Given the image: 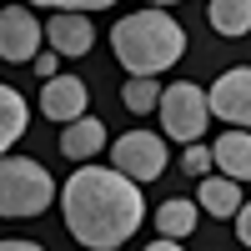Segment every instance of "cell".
I'll use <instances>...</instances> for the list:
<instances>
[{"label":"cell","instance_id":"cell-11","mask_svg":"<svg viewBox=\"0 0 251 251\" xmlns=\"http://www.w3.org/2000/svg\"><path fill=\"white\" fill-rule=\"evenodd\" d=\"M100 146H106V126H100L96 116H80V121H71L66 131H60V156H66V161L86 166Z\"/></svg>","mask_w":251,"mask_h":251},{"label":"cell","instance_id":"cell-5","mask_svg":"<svg viewBox=\"0 0 251 251\" xmlns=\"http://www.w3.org/2000/svg\"><path fill=\"white\" fill-rule=\"evenodd\" d=\"M111 166L126 181H136V186L141 181H156L166 171V136H156V131H126V136H116Z\"/></svg>","mask_w":251,"mask_h":251},{"label":"cell","instance_id":"cell-16","mask_svg":"<svg viewBox=\"0 0 251 251\" xmlns=\"http://www.w3.org/2000/svg\"><path fill=\"white\" fill-rule=\"evenodd\" d=\"M121 100H126V111H131V116L156 111V106H161V86H156V75H131V80L121 86Z\"/></svg>","mask_w":251,"mask_h":251},{"label":"cell","instance_id":"cell-6","mask_svg":"<svg viewBox=\"0 0 251 251\" xmlns=\"http://www.w3.org/2000/svg\"><path fill=\"white\" fill-rule=\"evenodd\" d=\"M206 111L221 116L226 126H236V131H251V66L216 75V86L206 91Z\"/></svg>","mask_w":251,"mask_h":251},{"label":"cell","instance_id":"cell-1","mask_svg":"<svg viewBox=\"0 0 251 251\" xmlns=\"http://www.w3.org/2000/svg\"><path fill=\"white\" fill-rule=\"evenodd\" d=\"M55 196H60V211H66V231L86 251H116L146 221L141 186L111 171V166H80Z\"/></svg>","mask_w":251,"mask_h":251},{"label":"cell","instance_id":"cell-23","mask_svg":"<svg viewBox=\"0 0 251 251\" xmlns=\"http://www.w3.org/2000/svg\"><path fill=\"white\" fill-rule=\"evenodd\" d=\"M146 5H176V0H146Z\"/></svg>","mask_w":251,"mask_h":251},{"label":"cell","instance_id":"cell-18","mask_svg":"<svg viewBox=\"0 0 251 251\" xmlns=\"http://www.w3.org/2000/svg\"><path fill=\"white\" fill-rule=\"evenodd\" d=\"M181 171H186V176H206V171H211V146L191 141V146H186V156H181Z\"/></svg>","mask_w":251,"mask_h":251},{"label":"cell","instance_id":"cell-10","mask_svg":"<svg viewBox=\"0 0 251 251\" xmlns=\"http://www.w3.org/2000/svg\"><path fill=\"white\" fill-rule=\"evenodd\" d=\"M211 166L226 176V181H251V131H226L216 146H211Z\"/></svg>","mask_w":251,"mask_h":251},{"label":"cell","instance_id":"cell-19","mask_svg":"<svg viewBox=\"0 0 251 251\" xmlns=\"http://www.w3.org/2000/svg\"><path fill=\"white\" fill-rule=\"evenodd\" d=\"M35 75H40V80L60 75V55H55V50H40V55H35Z\"/></svg>","mask_w":251,"mask_h":251},{"label":"cell","instance_id":"cell-12","mask_svg":"<svg viewBox=\"0 0 251 251\" xmlns=\"http://www.w3.org/2000/svg\"><path fill=\"white\" fill-rule=\"evenodd\" d=\"M196 211L231 221V216L241 211V186H236V181H226V176H201V191H196Z\"/></svg>","mask_w":251,"mask_h":251},{"label":"cell","instance_id":"cell-15","mask_svg":"<svg viewBox=\"0 0 251 251\" xmlns=\"http://www.w3.org/2000/svg\"><path fill=\"white\" fill-rule=\"evenodd\" d=\"M206 15L216 35H251V0H211Z\"/></svg>","mask_w":251,"mask_h":251},{"label":"cell","instance_id":"cell-7","mask_svg":"<svg viewBox=\"0 0 251 251\" xmlns=\"http://www.w3.org/2000/svg\"><path fill=\"white\" fill-rule=\"evenodd\" d=\"M40 40H46V30H40V20H35L25 5L0 10V60H15V66H25V60L40 55Z\"/></svg>","mask_w":251,"mask_h":251},{"label":"cell","instance_id":"cell-20","mask_svg":"<svg viewBox=\"0 0 251 251\" xmlns=\"http://www.w3.org/2000/svg\"><path fill=\"white\" fill-rule=\"evenodd\" d=\"M236 236L241 246H251V201H241V211H236Z\"/></svg>","mask_w":251,"mask_h":251},{"label":"cell","instance_id":"cell-13","mask_svg":"<svg viewBox=\"0 0 251 251\" xmlns=\"http://www.w3.org/2000/svg\"><path fill=\"white\" fill-rule=\"evenodd\" d=\"M25 121H30L25 96H20L15 86H5V80H0V156H10V146L25 136Z\"/></svg>","mask_w":251,"mask_h":251},{"label":"cell","instance_id":"cell-8","mask_svg":"<svg viewBox=\"0 0 251 251\" xmlns=\"http://www.w3.org/2000/svg\"><path fill=\"white\" fill-rule=\"evenodd\" d=\"M86 100H91L86 80H75V75H50V80H46V91H40V116H50V121H60V126H71V121L86 116Z\"/></svg>","mask_w":251,"mask_h":251},{"label":"cell","instance_id":"cell-9","mask_svg":"<svg viewBox=\"0 0 251 251\" xmlns=\"http://www.w3.org/2000/svg\"><path fill=\"white\" fill-rule=\"evenodd\" d=\"M40 30H46L50 50H55L60 60H71V55H91V46H96V25H91V15H50Z\"/></svg>","mask_w":251,"mask_h":251},{"label":"cell","instance_id":"cell-21","mask_svg":"<svg viewBox=\"0 0 251 251\" xmlns=\"http://www.w3.org/2000/svg\"><path fill=\"white\" fill-rule=\"evenodd\" d=\"M0 251H46L40 241H0Z\"/></svg>","mask_w":251,"mask_h":251},{"label":"cell","instance_id":"cell-4","mask_svg":"<svg viewBox=\"0 0 251 251\" xmlns=\"http://www.w3.org/2000/svg\"><path fill=\"white\" fill-rule=\"evenodd\" d=\"M161 136L171 141H201L206 136V121H211V111H206V91L196 86V80H176V86H161Z\"/></svg>","mask_w":251,"mask_h":251},{"label":"cell","instance_id":"cell-17","mask_svg":"<svg viewBox=\"0 0 251 251\" xmlns=\"http://www.w3.org/2000/svg\"><path fill=\"white\" fill-rule=\"evenodd\" d=\"M25 5H46V10H55V15H86V10L116 5V0H25Z\"/></svg>","mask_w":251,"mask_h":251},{"label":"cell","instance_id":"cell-22","mask_svg":"<svg viewBox=\"0 0 251 251\" xmlns=\"http://www.w3.org/2000/svg\"><path fill=\"white\" fill-rule=\"evenodd\" d=\"M146 251H181V246H176V241H166V236H161V241H151V246H146Z\"/></svg>","mask_w":251,"mask_h":251},{"label":"cell","instance_id":"cell-14","mask_svg":"<svg viewBox=\"0 0 251 251\" xmlns=\"http://www.w3.org/2000/svg\"><path fill=\"white\" fill-rule=\"evenodd\" d=\"M196 206L191 201H181V196H171V201H161L156 206V226H161V236L166 241H181V236H191L196 231Z\"/></svg>","mask_w":251,"mask_h":251},{"label":"cell","instance_id":"cell-3","mask_svg":"<svg viewBox=\"0 0 251 251\" xmlns=\"http://www.w3.org/2000/svg\"><path fill=\"white\" fill-rule=\"evenodd\" d=\"M55 201V181L30 156H0V216H40Z\"/></svg>","mask_w":251,"mask_h":251},{"label":"cell","instance_id":"cell-2","mask_svg":"<svg viewBox=\"0 0 251 251\" xmlns=\"http://www.w3.org/2000/svg\"><path fill=\"white\" fill-rule=\"evenodd\" d=\"M111 46L131 75H161L186 55V30L166 10H136L111 25Z\"/></svg>","mask_w":251,"mask_h":251}]
</instances>
